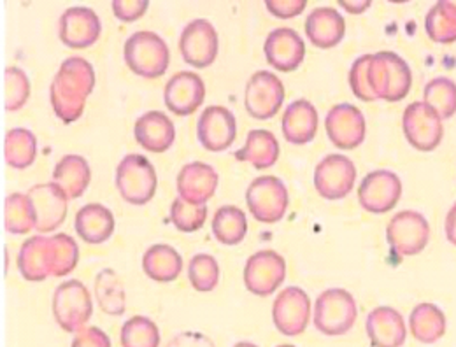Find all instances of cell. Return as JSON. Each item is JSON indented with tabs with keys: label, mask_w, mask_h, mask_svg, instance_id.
<instances>
[{
	"label": "cell",
	"mask_w": 456,
	"mask_h": 347,
	"mask_svg": "<svg viewBox=\"0 0 456 347\" xmlns=\"http://www.w3.org/2000/svg\"><path fill=\"white\" fill-rule=\"evenodd\" d=\"M94 88L95 70L88 60L81 57L63 60L50 88V101L55 115L67 125L77 121Z\"/></svg>",
	"instance_id": "obj_1"
},
{
	"label": "cell",
	"mask_w": 456,
	"mask_h": 347,
	"mask_svg": "<svg viewBox=\"0 0 456 347\" xmlns=\"http://www.w3.org/2000/svg\"><path fill=\"white\" fill-rule=\"evenodd\" d=\"M369 85L376 99L399 102L412 86V72L403 58L394 52H379L370 58Z\"/></svg>",
	"instance_id": "obj_2"
},
{
	"label": "cell",
	"mask_w": 456,
	"mask_h": 347,
	"mask_svg": "<svg viewBox=\"0 0 456 347\" xmlns=\"http://www.w3.org/2000/svg\"><path fill=\"white\" fill-rule=\"evenodd\" d=\"M123 57L134 74L146 79H157L167 72L171 52L159 34L141 30L126 39Z\"/></svg>",
	"instance_id": "obj_3"
},
{
	"label": "cell",
	"mask_w": 456,
	"mask_h": 347,
	"mask_svg": "<svg viewBox=\"0 0 456 347\" xmlns=\"http://www.w3.org/2000/svg\"><path fill=\"white\" fill-rule=\"evenodd\" d=\"M358 307L354 296L342 288L325 289L314 305V327L329 337L347 334L356 321Z\"/></svg>",
	"instance_id": "obj_4"
},
{
	"label": "cell",
	"mask_w": 456,
	"mask_h": 347,
	"mask_svg": "<svg viewBox=\"0 0 456 347\" xmlns=\"http://www.w3.org/2000/svg\"><path fill=\"white\" fill-rule=\"evenodd\" d=\"M159 177L153 164L142 155H126L116 167V188L132 206L148 204L157 191Z\"/></svg>",
	"instance_id": "obj_5"
},
{
	"label": "cell",
	"mask_w": 456,
	"mask_h": 347,
	"mask_svg": "<svg viewBox=\"0 0 456 347\" xmlns=\"http://www.w3.org/2000/svg\"><path fill=\"white\" fill-rule=\"evenodd\" d=\"M246 204L256 222L265 225L280 223L285 218L289 204L288 188L280 177H256L246 190Z\"/></svg>",
	"instance_id": "obj_6"
},
{
	"label": "cell",
	"mask_w": 456,
	"mask_h": 347,
	"mask_svg": "<svg viewBox=\"0 0 456 347\" xmlns=\"http://www.w3.org/2000/svg\"><path fill=\"white\" fill-rule=\"evenodd\" d=\"M94 314L92 296L88 288L70 279L61 283L53 295V316L58 327L69 334L81 332Z\"/></svg>",
	"instance_id": "obj_7"
},
{
	"label": "cell",
	"mask_w": 456,
	"mask_h": 347,
	"mask_svg": "<svg viewBox=\"0 0 456 347\" xmlns=\"http://www.w3.org/2000/svg\"><path fill=\"white\" fill-rule=\"evenodd\" d=\"M402 128L407 142L421 153L437 149L444 137L443 117L425 102H412L405 108Z\"/></svg>",
	"instance_id": "obj_8"
},
{
	"label": "cell",
	"mask_w": 456,
	"mask_h": 347,
	"mask_svg": "<svg viewBox=\"0 0 456 347\" xmlns=\"http://www.w3.org/2000/svg\"><path fill=\"white\" fill-rule=\"evenodd\" d=\"M285 102V85L281 79L269 72H255L244 90V108L255 119H271L281 109Z\"/></svg>",
	"instance_id": "obj_9"
},
{
	"label": "cell",
	"mask_w": 456,
	"mask_h": 347,
	"mask_svg": "<svg viewBox=\"0 0 456 347\" xmlns=\"http://www.w3.org/2000/svg\"><path fill=\"white\" fill-rule=\"evenodd\" d=\"M387 240L400 258L419 254L428 246L430 225L421 213L402 211L388 223Z\"/></svg>",
	"instance_id": "obj_10"
},
{
	"label": "cell",
	"mask_w": 456,
	"mask_h": 347,
	"mask_svg": "<svg viewBox=\"0 0 456 347\" xmlns=\"http://www.w3.org/2000/svg\"><path fill=\"white\" fill-rule=\"evenodd\" d=\"M218 50L220 39L211 21L197 18L183 28L179 37V52L188 65L195 69H206L215 63Z\"/></svg>",
	"instance_id": "obj_11"
},
{
	"label": "cell",
	"mask_w": 456,
	"mask_h": 347,
	"mask_svg": "<svg viewBox=\"0 0 456 347\" xmlns=\"http://www.w3.org/2000/svg\"><path fill=\"white\" fill-rule=\"evenodd\" d=\"M286 279L285 258L273 251L264 249L248 258L244 267V286L256 296H269L280 288Z\"/></svg>",
	"instance_id": "obj_12"
},
{
	"label": "cell",
	"mask_w": 456,
	"mask_h": 347,
	"mask_svg": "<svg viewBox=\"0 0 456 347\" xmlns=\"http://www.w3.org/2000/svg\"><path fill=\"white\" fill-rule=\"evenodd\" d=\"M402 181L392 171L369 173L358 186V202L362 209L372 214H385L399 204Z\"/></svg>",
	"instance_id": "obj_13"
},
{
	"label": "cell",
	"mask_w": 456,
	"mask_h": 347,
	"mask_svg": "<svg viewBox=\"0 0 456 347\" xmlns=\"http://www.w3.org/2000/svg\"><path fill=\"white\" fill-rule=\"evenodd\" d=\"M311 300L309 295L298 286L283 289L273 305V321L280 334L286 337L302 335L309 325Z\"/></svg>",
	"instance_id": "obj_14"
},
{
	"label": "cell",
	"mask_w": 456,
	"mask_h": 347,
	"mask_svg": "<svg viewBox=\"0 0 456 347\" xmlns=\"http://www.w3.org/2000/svg\"><path fill=\"white\" fill-rule=\"evenodd\" d=\"M356 167L344 155H329L314 169V188L327 200H341L351 193Z\"/></svg>",
	"instance_id": "obj_15"
},
{
	"label": "cell",
	"mask_w": 456,
	"mask_h": 347,
	"mask_svg": "<svg viewBox=\"0 0 456 347\" xmlns=\"http://www.w3.org/2000/svg\"><path fill=\"white\" fill-rule=\"evenodd\" d=\"M102 32L101 18L94 9L70 7L58 21L60 41L72 50H85L94 46Z\"/></svg>",
	"instance_id": "obj_16"
},
{
	"label": "cell",
	"mask_w": 456,
	"mask_h": 347,
	"mask_svg": "<svg viewBox=\"0 0 456 347\" xmlns=\"http://www.w3.org/2000/svg\"><path fill=\"white\" fill-rule=\"evenodd\" d=\"M237 135L235 116L224 106H209L197 123V137L204 149L222 153L232 146Z\"/></svg>",
	"instance_id": "obj_17"
},
{
	"label": "cell",
	"mask_w": 456,
	"mask_h": 347,
	"mask_svg": "<svg viewBox=\"0 0 456 347\" xmlns=\"http://www.w3.org/2000/svg\"><path fill=\"white\" fill-rule=\"evenodd\" d=\"M325 130L336 148L349 151L365 139V117L353 104H338L325 117Z\"/></svg>",
	"instance_id": "obj_18"
},
{
	"label": "cell",
	"mask_w": 456,
	"mask_h": 347,
	"mask_svg": "<svg viewBox=\"0 0 456 347\" xmlns=\"http://www.w3.org/2000/svg\"><path fill=\"white\" fill-rule=\"evenodd\" d=\"M27 195L34 207L36 230L39 233L57 230L67 218V195L55 182L32 186Z\"/></svg>",
	"instance_id": "obj_19"
},
{
	"label": "cell",
	"mask_w": 456,
	"mask_h": 347,
	"mask_svg": "<svg viewBox=\"0 0 456 347\" xmlns=\"http://www.w3.org/2000/svg\"><path fill=\"white\" fill-rule=\"evenodd\" d=\"M206 99V85L195 72L183 70L174 74L164 92L167 109L175 116L193 115Z\"/></svg>",
	"instance_id": "obj_20"
},
{
	"label": "cell",
	"mask_w": 456,
	"mask_h": 347,
	"mask_svg": "<svg viewBox=\"0 0 456 347\" xmlns=\"http://www.w3.org/2000/svg\"><path fill=\"white\" fill-rule=\"evenodd\" d=\"M220 175L218 173L202 162L186 164L175 179L177 195L193 204V206H206L218 190Z\"/></svg>",
	"instance_id": "obj_21"
},
{
	"label": "cell",
	"mask_w": 456,
	"mask_h": 347,
	"mask_svg": "<svg viewBox=\"0 0 456 347\" xmlns=\"http://www.w3.org/2000/svg\"><path fill=\"white\" fill-rule=\"evenodd\" d=\"M264 53L271 67L280 72L297 70L305 58V43L293 28L281 27L273 30L264 44Z\"/></svg>",
	"instance_id": "obj_22"
},
{
	"label": "cell",
	"mask_w": 456,
	"mask_h": 347,
	"mask_svg": "<svg viewBox=\"0 0 456 347\" xmlns=\"http://www.w3.org/2000/svg\"><path fill=\"white\" fill-rule=\"evenodd\" d=\"M134 135L141 148L150 153H166L175 141V126L162 111H148L134 125Z\"/></svg>",
	"instance_id": "obj_23"
},
{
	"label": "cell",
	"mask_w": 456,
	"mask_h": 347,
	"mask_svg": "<svg viewBox=\"0 0 456 347\" xmlns=\"http://www.w3.org/2000/svg\"><path fill=\"white\" fill-rule=\"evenodd\" d=\"M367 335L372 347H402L407 328L399 311L394 307H378L367 316Z\"/></svg>",
	"instance_id": "obj_24"
},
{
	"label": "cell",
	"mask_w": 456,
	"mask_h": 347,
	"mask_svg": "<svg viewBox=\"0 0 456 347\" xmlns=\"http://www.w3.org/2000/svg\"><path fill=\"white\" fill-rule=\"evenodd\" d=\"M305 36L320 50L336 48L346 36L344 16L332 7L314 9L305 20Z\"/></svg>",
	"instance_id": "obj_25"
},
{
	"label": "cell",
	"mask_w": 456,
	"mask_h": 347,
	"mask_svg": "<svg viewBox=\"0 0 456 347\" xmlns=\"http://www.w3.org/2000/svg\"><path fill=\"white\" fill-rule=\"evenodd\" d=\"M18 270L23 279L41 283L52 276L50 237L36 235L27 238L18 253Z\"/></svg>",
	"instance_id": "obj_26"
},
{
	"label": "cell",
	"mask_w": 456,
	"mask_h": 347,
	"mask_svg": "<svg viewBox=\"0 0 456 347\" xmlns=\"http://www.w3.org/2000/svg\"><path fill=\"white\" fill-rule=\"evenodd\" d=\"M281 128L286 141L297 146L309 144L318 132V111L316 108L305 101L298 99L286 108L281 119Z\"/></svg>",
	"instance_id": "obj_27"
},
{
	"label": "cell",
	"mask_w": 456,
	"mask_h": 347,
	"mask_svg": "<svg viewBox=\"0 0 456 347\" xmlns=\"http://www.w3.org/2000/svg\"><path fill=\"white\" fill-rule=\"evenodd\" d=\"M113 213L102 204H86L83 206L74 220V229L77 237L88 244H102L113 235Z\"/></svg>",
	"instance_id": "obj_28"
},
{
	"label": "cell",
	"mask_w": 456,
	"mask_h": 347,
	"mask_svg": "<svg viewBox=\"0 0 456 347\" xmlns=\"http://www.w3.org/2000/svg\"><path fill=\"white\" fill-rule=\"evenodd\" d=\"M235 158L239 162L251 164L258 171L274 167L280 158V142L269 130H251L244 146L235 151Z\"/></svg>",
	"instance_id": "obj_29"
},
{
	"label": "cell",
	"mask_w": 456,
	"mask_h": 347,
	"mask_svg": "<svg viewBox=\"0 0 456 347\" xmlns=\"http://www.w3.org/2000/svg\"><path fill=\"white\" fill-rule=\"evenodd\" d=\"M90 181V165L79 155H65L55 165L53 182L67 195L69 200L79 198L86 191Z\"/></svg>",
	"instance_id": "obj_30"
},
{
	"label": "cell",
	"mask_w": 456,
	"mask_h": 347,
	"mask_svg": "<svg viewBox=\"0 0 456 347\" xmlns=\"http://www.w3.org/2000/svg\"><path fill=\"white\" fill-rule=\"evenodd\" d=\"M409 327L416 341L421 344H436L446 334V316L436 303L423 302L412 309Z\"/></svg>",
	"instance_id": "obj_31"
},
{
	"label": "cell",
	"mask_w": 456,
	"mask_h": 347,
	"mask_svg": "<svg viewBox=\"0 0 456 347\" xmlns=\"http://www.w3.org/2000/svg\"><path fill=\"white\" fill-rule=\"evenodd\" d=\"M142 270L157 283H172L183 270V258L172 246L155 244L142 256Z\"/></svg>",
	"instance_id": "obj_32"
},
{
	"label": "cell",
	"mask_w": 456,
	"mask_h": 347,
	"mask_svg": "<svg viewBox=\"0 0 456 347\" xmlns=\"http://www.w3.org/2000/svg\"><path fill=\"white\" fill-rule=\"evenodd\" d=\"M37 157V139L27 128H12L5 135L4 158L9 167L23 171L28 169Z\"/></svg>",
	"instance_id": "obj_33"
},
{
	"label": "cell",
	"mask_w": 456,
	"mask_h": 347,
	"mask_svg": "<svg viewBox=\"0 0 456 347\" xmlns=\"http://www.w3.org/2000/svg\"><path fill=\"white\" fill-rule=\"evenodd\" d=\"M425 30L428 37L437 44L456 43V2L441 0L437 2L425 18Z\"/></svg>",
	"instance_id": "obj_34"
},
{
	"label": "cell",
	"mask_w": 456,
	"mask_h": 347,
	"mask_svg": "<svg viewBox=\"0 0 456 347\" xmlns=\"http://www.w3.org/2000/svg\"><path fill=\"white\" fill-rule=\"evenodd\" d=\"M211 229L218 242L225 246H235L246 238L248 220L244 211L237 206H224L215 213Z\"/></svg>",
	"instance_id": "obj_35"
},
{
	"label": "cell",
	"mask_w": 456,
	"mask_h": 347,
	"mask_svg": "<svg viewBox=\"0 0 456 347\" xmlns=\"http://www.w3.org/2000/svg\"><path fill=\"white\" fill-rule=\"evenodd\" d=\"M95 298L102 312L110 316H121L125 312L126 296L119 276L113 269H104L95 278Z\"/></svg>",
	"instance_id": "obj_36"
},
{
	"label": "cell",
	"mask_w": 456,
	"mask_h": 347,
	"mask_svg": "<svg viewBox=\"0 0 456 347\" xmlns=\"http://www.w3.org/2000/svg\"><path fill=\"white\" fill-rule=\"evenodd\" d=\"M4 225L12 235H27L36 229V214L27 193H11L5 198Z\"/></svg>",
	"instance_id": "obj_37"
},
{
	"label": "cell",
	"mask_w": 456,
	"mask_h": 347,
	"mask_svg": "<svg viewBox=\"0 0 456 347\" xmlns=\"http://www.w3.org/2000/svg\"><path fill=\"white\" fill-rule=\"evenodd\" d=\"M423 102L428 104L443 119L456 113V83L450 77H436L423 90Z\"/></svg>",
	"instance_id": "obj_38"
},
{
	"label": "cell",
	"mask_w": 456,
	"mask_h": 347,
	"mask_svg": "<svg viewBox=\"0 0 456 347\" xmlns=\"http://www.w3.org/2000/svg\"><path fill=\"white\" fill-rule=\"evenodd\" d=\"M121 347H159L160 330L146 316H134L121 327Z\"/></svg>",
	"instance_id": "obj_39"
},
{
	"label": "cell",
	"mask_w": 456,
	"mask_h": 347,
	"mask_svg": "<svg viewBox=\"0 0 456 347\" xmlns=\"http://www.w3.org/2000/svg\"><path fill=\"white\" fill-rule=\"evenodd\" d=\"M50 254H52V276H69L79 262V247L76 240L67 233H57L50 237Z\"/></svg>",
	"instance_id": "obj_40"
},
{
	"label": "cell",
	"mask_w": 456,
	"mask_h": 347,
	"mask_svg": "<svg viewBox=\"0 0 456 347\" xmlns=\"http://www.w3.org/2000/svg\"><path fill=\"white\" fill-rule=\"evenodd\" d=\"M188 279L200 293H209L220 283V265L211 254H195L188 265Z\"/></svg>",
	"instance_id": "obj_41"
},
{
	"label": "cell",
	"mask_w": 456,
	"mask_h": 347,
	"mask_svg": "<svg viewBox=\"0 0 456 347\" xmlns=\"http://www.w3.org/2000/svg\"><path fill=\"white\" fill-rule=\"evenodd\" d=\"M4 79H5L4 108L7 113H16L27 104V101L30 97L28 76L18 67H7L4 72Z\"/></svg>",
	"instance_id": "obj_42"
},
{
	"label": "cell",
	"mask_w": 456,
	"mask_h": 347,
	"mask_svg": "<svg viewBox=\"0 0 456 347\" xmlns=\"http://www.w3.org/2000/svg\"><path fill=\"white\" fill-rule=\"evenodd\" d=\"M208 220L206 206H193L181 197H177L171 206L172 225L179 231L191 233L200 230Z\"/></svg>",
	"instance_id": "obj_43"
},
{
	"label": "cell",
	"mask_w": 456,
	"mask_h": 347,
	"mask_svg": "<svg viewBox=\"0 0 456 347\" xmlns=\"http://www.w3.org/2000/svg\"><path fill=\"white\" fill-rule=\"evenodd\" d=\"M370 58L372 55H363V57L356 58L349 69V86L351 92L354 93L356 99L363 101V102H372L378 101L376 95L370 90L369 85V65H370Z\"/></svg>",
	"instance_id": "obj_44"
},
{
	"label": "cell",
	"mask_w": 456,
	"mask_h": 347,
	"mask_svg": "<svg viewBox=\"0 0 456 347\" xmlns=\"http://www.w3.org/2000/svg\"><path fill=\"white\" fill-rule=\"evenodd\" d=\"M148 7H150L148 0H114L113 2L114 16L125 23H132L142 18Z\"/></svg>",
	"instance_id": "obj_45"
},
{
	"label": "cell",
	"mask_w": 456,
	"mask_h": 347,
	"mask_svg": "<svg viewBox=\"0 0 456 347\" xmlns=\"http://www.w3.org/2000/svg\"><path fill=\"white\" fill-rule=\"evenodd\" d=\"M70 347H111V339L101 328L90 327L76 334Z\"/></svg>",
	"instance_id": "obj_46"
},
{
	"label": "cell",
	"mask_w": 456,
	"mask_h": 347,
	"mask_svg": "<svg viewBox=\"0 0 456 347\" xmlns=\"http://www.w3.org/2000/svg\"><path fill=\"white\" fill-rule=\"evenodd\" d=\"M265 5L274 16L288 20V18L298 16L307 7V2L305 0H269L265 2Z\"/></svg>",
	"instance_id": "obj_47"
},
{
	"label": "cell",
	"mask_w": 456,
	"mask_h": 347,
	"mask_svg": "<svg viewBox=\"0 0 456 347\" xmlns=\"http://www.w3.org/2000/svg\"><path fill=\"white\" fill-rule=\"evenodd\" d=\"M167 347H215L213 341L204 334L197 332H184L172 339Z\"/></svg>",
	"instance_id": "obj_48"
},
{
	"label": "cell",
	"mask_w": 456,
	"mask_h": 347,
	"mask_svg": "<svg viewBox=\"0 0 456 347\" xmlns=\"http://www.w3.org/2000/svg\"><path fill=\"white\" fill-rule=\"evenodd\" d=\"M339 5L351 14H362L372 5V2H369V0H341Z\"/></svg>",
	"instance_id": "obj_49"
},
{
	"label": "cell",
	"mask_w": 456,
	"mask_h": 347,
	"mask_svg": "<svg viewBox=\"0 0 456 347\" xmlns=\"http://www.w3.org/2000/svg\"><path fill=\"white\" fill-rule=\"evenodd\" d=\"M446 237L453 246H456V204H453L446 216Z\"/></svg>",
	"instance_id": "obj_50"
},
{
	"label": "cell",
	"mask_w": 456,
	"mask_h": 347,
	"mask_svg": "<svg viewBox=\"0 0 456 347\" xmlns=\"http://www.w3.org/2000/svg\"><path fill=\"white\" fill-rule=\"evenodd\" d=\"M233 347H258L256 344H251V343H239V344H235Z\"/></svg>",
	"instance_id": "obj_51"
},
{
	"label": "cell",
	"mask_w": 456,
	"mask_h": 347,
	"mask_svg": "<svg viewBox=\"0 0 456 347\" xmlns=\"http://www.w3.org/2000/svg\"><path fill=\"white\" fill-rule=\"evenodd\" d=\"M278 347H295V346H291V344H281V346H278Z\"/></svg>",
	"instance_id": "obj_52"
}]
</instances>
